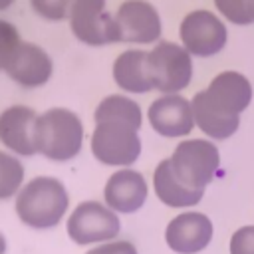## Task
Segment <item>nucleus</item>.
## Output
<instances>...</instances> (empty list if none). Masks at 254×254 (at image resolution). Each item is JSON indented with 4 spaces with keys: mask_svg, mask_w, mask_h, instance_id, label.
I'll use <instances>...</instances> for the list:
<instances>
[{
    "mask_svg": "<svg viewBox=\"0 0 254 254\" xmlns=\"http://www.w3.org/2000/svg\"><path fill=\"white\" fill-rule=\"evenodd\" d=\"M0 254H6V238L2 232H0Z\"/></svg>",
    "mask_w": 254,
    "mask_h": 254,
    "instance_id": "a878e982",
    "label": "nucleus"
},
{
    "mask_svg": "<svg viewBox=\"0 0 254 254\" xmlns=\"http://www.w3.org/2000/svg\"><path fill=\"white\" fill-rule=\"evenodd\" d=\"M230 254H254V226H242L232 234Z\"/></svg>",
    "mask_w": 254,
    "mask_h": 254,
    "instance_id": "b1692460",
    "label": "nucleus"
},
{
    "mask_svg": "<svg viewBox=\"0 0 254 254\" xmlns=\"http://www.w3.org/2000/svg\"><path fill=\"white\" fill-rule=\"evenodd\" d=\"M12 2H14V0H0V10L10 8V6H12Z\"/></svg>",
    "mask_w": 254,
    "mask_h": 254,
    "instance_id": "bb28decb",
    "label": "nucleus"
},
{
    "mask_svg": "<svg viewBox=\"0 0 254 254\" xmlns=\"http://www.w3.org/2000/svg\"><path fill=\"white\" fill-rule=\"evenodd\" d=\"M111 75L117 87L127 93H147L155 89L151 81V73H149L147 52L139 48L121 52L113 62Z\"/></svg>",
    "mask_w": 254,
    "mask_h": 254,
    "instance_id": "dca6fc26",
    "label": "nucleus"
},
{
    "mask_svg": "<svg viewBox=\"0 0 254 254\" xmlns=\"http://www.w3.org/2000/svg\"><path fill=\"white\" fill-rule=\"evenodd\" d=\"M121 222L115 210L99 200H81L65 218V232L79 246H95L115 240Z\"/></svg>",
    "mask_w": 254,
    "mask_h": 254,
    "instance_id": "7ed1b4c3",
    "label": "nucleus"
},
{
    "mask_svg": "<svg viewBox=\"0 0 254 254\" xmlns=\"http://www.w3.org/2000/svg\"><path fill=\"white\" fill-rule=\"evenodd\" d=\"M192 103V115H194V125L210 139H228L230 135H234L240 127V117L234 115H226L224 111H220L202 91L194 93V97L190 99Z\"/></svg>",
    "mask_w": 254,
    "mask_h": 254,
    "instance_id": "a211bd4d",
    "label": "nucleus"
},
{
    "mask_svg": "<svg viewBox=\"0 0 254 254\" xmlns=\"http://www.w3.org/2000/svg\"><path fill=\"white\" fill-rule=\"evenodd\" d=\"M73 0H30V8L44 20L60 22L69 16Z\"/></svg>",
    "mask_w": 254,
    "mask_h": 254,
    "instance_id": "5701e85b",
    "label": "nucleus"
},
{
    "mask_svg": "<svg viewBox=\"0 0 254 254\" xmlns=\"http://www.w3.org/2000/svg\"><path fill=\"white\" fill-rule=\"evenodd\" d=\"M85 254H139L135 244L129 240H109L103 244H95L91 246Z\"/></svg>",
    "mask_w": 254,
    "mask_h": 254,
    "instance_id": "393cba45",
    "label": "nucleus"
},
{
    "mask_svg": "<svg viewBox=\"0 0 254 254\" xmlns=\"http://www.w3.org/2000/svg\"><path fill=\"white\" fill-rule=\"evenodd\" d=\"M22 42L24 40L20 38L18 28L14 24H10L8 20L0 18V71H4L8 67V64L16 56Z\"/></svg>",
    "mask_w": 254,
    "mask_h": 254,
    "instance_id": "4be33fe9",
    "label": "nucleus"
},
{
    "mask_svg": "<svg viewBox=\"0 0 254 254\" xmlns=\"http://www.w3.org/2000/svg\"><path fill=\"white\" fill-rule=\"evenodd\" d=\"M149 125L163 137H185L194 125L192 103L179 93H163L147 109Z\"/></svg>",
    "mask_w": 254,
    "mask_h": 254,
    "instance_id": "9d476101",
    "label": "nucleus"
},
{
    "mask_svg": "<svg viewBox=\"0 0 254 254\" xmlns=\"http://www.w3.org/2000/svg\"><path fill=\"white\" fill-rule=\"evenodd\" d=\"M93 121L95 123H103V121L125 123L139 131L141 123H143V111L135 99H131L127 95L111 93V95H105L97 103V107L93 111Z\"/></svg>",
    "mask_w": 254,
    "mask_h": 254,
    "instance_id": "6ab92c4d",
    "label": "nucleus"
},
{
    "mask_svg": "<svg viewBox=\"0 0 254 254\" xmlns=\"http://www.w3.org/2000/svg\"><path fill=\"white\" fill-rule=\"evenodd\" d=\"M147 62L153 87L161 93H179L192 79V56L183 44L161 40L147 52Z\"/></svg>",
    "mask_w": 254,
    "mask_h": 254,
    "instance_id": "20e7f679",
    "label": "nucleus"
},
{
    "mask_svg": "<svg viewBox=\"0 0 254 254\" xmlns=\"http://www.w3.org/2000/svg\"><path fill=\"white\" fill-rule=\"evenodd\" d=\"M26 169L18 155L10 151H0V200L16 198L20 189L26 185L24 183Z\"/></svg>",
    "mask_w": 254,
    "mask_h": 254,
    "instance_id": "aec40b11",
    "label": "nucleus"
},
{
    "mask_svg": "<svg viewBox=\"0 0 254 254\" xmlns=\"http://www.w3.org/2000/svg\"><path fill=\"white\" fill-rule=\"evenodd\" d=\"M85 129L79 115L67 107H50L36 119V153L54 163H65L79 155Z\"/></svg>",
    "mask_w": 254,
    "mask_h": 254,
    "instance_id": "f03ea898",
    "label": "nucleus"
},
{
    "mask_svg": "<svg viewBox=\"0 0 254 254\" xmlns=\"http://www.w3.org/2000/svg\"><path fill=\"white\" fill-rule=\"evenodd\" d=\"M89 149L95 161H99L101 165L125 169L139 159L141 139L137 129L125 123L103 121V123H95L93 127Z\"/></svg>",
    "mask_w": 254,
    "mask_h": 254,
    "instance_id": "0eeeda50",
    "label": "nucleus"
},
{
    "mask_svg": "<svg viewBox=\"0 0 254 254\" xmlns=\"http://www.w3.org/2000/svg\"><path fill=\"white\" fill-rule=\"evenodd\" d=\"M147 181L139 171L129 167L117 169L103 187V202L117 214L137 212L147 200Z\"/></svg>",
    "mask_w": 254,
    "mask_h": 254,
    "instance_id": "ddd939ff",
    "label": "nucleus"
},
{
    "mask_svg": "<svg viewBox=\"0 0 254 254\" xmlns=\"http://www.w3.org/2000/svg\"><path fill=\"white\" fill-rule=\"evenodd\" d=\"M38 113L28 105H10L0 111V143L6 151L18 157H32L36 153L34 129Z\"/></svg>",
    "mask_w": 254,
    "mask_h": 254,
    "instance_id": "f8f14e48",
    "label": "nucleus"
},
{
    "mask_svg": "<svg viewBox=\"0 0 254 254\" xmlns=\"http://www.w3.org/2000/svg\"><path fill=\"white\" fill-rule=\"evenodd\" d=\"M218 16L236 26L254 24L250 12V0H212Z\"/></svg>",
    "mask_w": 254,
    "mask_h": 254,
    "instance_id": "412c9836",
    "label": "nucleus"
},
{
    "mask_svg": "<svg viewBox=\"0 0 254 254\" xmlns=\"http://www.w3.org/2000/svg\"><path fill=\"white\" fill-rule=\"evenodd\" d=\"M169 159L175 177L183 185L200 190H204V187L214 179L220 165V153L216 145L206 139L181 141Z\"/></svg>",
    "mask_w": 254,
    "mask_h": 254,
    "instance_id": "39448f33",
    "label": "nucleus"
},
{
    "mask_svg": "<svg viewBox=\"0 0 254 254\" xmlns=\"http://www.w3.org/2000/svg\"><path fill=\"white\" fill-rule=\"evenodd\" d=\"M206 97L226 115L240 117V113L252 101V85L240 71H220L204 89Z\"/></svg>",
    "mask_w": 254,
    "mask_h": 254,
    "instance_id": "2eb2a0df",
    "label": "nucleus"
},
{
    "mask_svg": "<svg viewBox=\"0 0 254 254\" xmlns=\"http://www.w3.org/2000/svg\"><path fill=\"white\" fill-rule=\"evenodd\" d=\"M121 30V42L127 44H157L161 42L163 22L159 10L149 0H125L115 12Z\"/></svg>",
    "mask_w": 254,
    "mask_h": 254,
    "instance_id": "1a4fd4ad",
    "label": "nucleus"
},
{
    "mask_svg": "<svg viewBox=\"0 0 254 254\" xmlns=\"http://www.w3.org/2000/svg\"><path fill=\"white\" fill-rule=\"evenodd\" d=\"M250 12H252V20H254V0H250Z\"/></svg>",
    "mask_w": 254,
    "mask_h": 254,
    "instance_id": "cd10ccee",
    "label": "nucleus"
},
{
    "mask_svg": "<svg viewBox=\"0 0 254 254\" xmlns=\"http://www.w3.org/2000/svg\"><path fill=\"white\" fill-rule=\"evenodd\" d=\"M179 38L190 56L210 58L224 50L228 42V30L218 14L206 8H196L185 14L181 20Z\"/></svg>",
    "mask_w": 254,
    "mask_h": 254,
    "instance_id": "6e6552de",
    "label": "nucleus"
},
{
    "mask_svg": "<svg viewBox=\"0 0 254 254\" xmlns=\"http://www.w3.org/2000/svg\"><path fill=\"white\" fill-rule=\"evenodd\" d=\"M153 190L157 194V198L171 206V208H187V206H194L196 202H200L202 192L200 189H190L187 185H183L177 177L175 171L171 167V159H163L153 173Z\"/></svg>",
    "mask_w": 254,
    "mask_h": 254,
    "instance_id": "f3484780",
    "label": "nucleus"
},
{
    "mask_svg": "<svg viewBox=\"0 0 254 254\" xmlns=\"http://www.w3.org/2000/svg\"><path fill=\"white\" fill-rule=\"evenodd\" d=\"M165 240L175 254H198L212 240V222L196 210L181 212L167 224Z\"/></svg>",
    "mask_w": 254,
    "mask_h": 254,
    "instance_id": "9b49d317",
    "label": "nucleus"
},
{
    "mask_svg": "<svg viewBox=\"0 0 254 254\" xmlns=\"http://www.w3.org/2000/svg\"><path fill=\"white\" fill-rule=\"evenodd\" d=\"M69 30L85 46L101 48L121 42V30L115 14L107 12L105 0H73L69 10Z\"/></svg>",
    "mask_w": 254,
    "mask_h": 254,
    "instance_id": "423d86ee",
    "label": "nucleus"
},
{
    "mask_svg": "<svg viewBox=\"0 0 254 254\" xmlns=\"http://www.w3.org/2000/svg\"><path fill=\"white\" fill-rule=\"evenodd\" d=\"M4 71L14 83L34 89L46 85L52 79L54 60L42 46L32 42H22V46L18 48L16 56L12 58V62Z\"/></svg>",
    "mask_w": 254,
    "mask_h": 254,
    "instance_id": "4468645a",
    "label": "nucleus"
},
{
    "mask_svg": "<svg viewBox=\"0 0 254 254\" xmlns=\"http://www.w3.org/2000/svg\"><path fill=\"white\" fill-rule=\"evenodd\" d=\"M69 210L65 185L50 175H38L28 181L14 198V212L22 224L34 230L58 226Z\"/></svg>",
    "mask_w": 254,
    "mask_h": 254,
    "instance_id": "f257e3e1",
    "label": "nucleus"
}]
</instances>
